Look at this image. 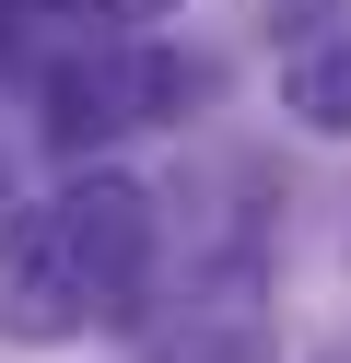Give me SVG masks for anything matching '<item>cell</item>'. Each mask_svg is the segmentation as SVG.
I'll return each mask as SVG.
<instances>
[{
	"mask_svg": "<svg viewBox=\"0 0 351 363\" xmlns=\"http://www.w3.org/2000/svg\"><path fill=\"white\" fill-rule=\"evenodd\" d=\"M94 12H117V24H164V12H187V0H94Z\"/></svg>",
	"mask_w": 351,
	"mask_h": 363,
	"instance_id": "52a82bcc",
	"label": "cell"
},
{
	"mask_svg": "<svg viewBox=\"0 0 351 363\" xmlns=\"http://www.w3.org/2000/svg\"><path fill=\"white\" fill-rule=\"evenodd\" d=\"M94 328H106V293L70 258L59 199H47V211H12L0 223V340H12V352H70V340H94Z\"/></svg>",
	"mask_w": 351,
	"mask_h": 363,
	"instance_id": "3957f363",
	"label": "cell"
},
{
	"mask_svg": "<svg viewBox=\"0 0 351 363\" xmlns=\"http://www.w3.org/2000/svg\"><path fill=\"white\" fill-rule=\"evenodd\" d=\"M59 235H70V258L94 269V293H106V328L140 340L152 328V269H164V199L140 188V176L94 164V176L59 188Z\"/></svg>",
	"mask_w": 351,
	"mask_h": 363,
	"instance_id": "7a4b0ae2",
	"label": "cell"
},
{
	"mask_svg": "<svg viewBox=\"0 0 351 363\" xmlns=\"http://www.w3.org/2000/svg\"><path fill=\"white\" fill-rule=\"evenodd\" d=\"M269 24H281V48H293V35H328V24H340V0H269Z\"/></svg>",
	"mask_w": 351,
	"mask_h": 363,
	"instance_id": "8992f818",
	"label": "cell"
},
{
	"mask_svg": "<svg viewBox=\"0 0 351 363\" xmlns=\"http://www.w3.org/2000/svg\"><path fill=\"white\" fill-rule=\"evenodd\" d=\"M140 363H269V316H257V258H223L176 316L152 328Z\"/></svg>",
	"mask_w": 351,
	"mask_h": 363,
	"instance_id": "277c9868",
	"label": "cell"
},
{
	"mask_svg": "<svg viewBox=\"0 0 351 363\" xmlns=\"http://www.w3.org/2000/svg\"><path fill=\"white\" fill-rule=\"evenodd\" d=\"M199 94H211V71L176 59V48H152V35H129V48H70L59 71H47V141L59 152H106V141H129V129H176Z\"/></svg>",
	"mask_w": 351,
	"mask_h": 363,
	"instance_id": "6da1fadb",
	"label": "cell"
},
{
	"mask_svg": "<svg viewBox=\"0 0 351 363\" xmlns=\"http://www.w3.org/2000/svg\"><path fill=\"white\" fill-rule=\"evenodd\" d=\"M0 223H12V164H0Z\"/></svg>",
	"mask_w": 351,
	"mask_h": 363,
	"instance_id": "ba28073f",
	"label": "cell"
},
{
	"mask_svg": "<svg viewBox=\"0 0 351 363\" xmlns=\"http://www.w3.org/2000/svg\"><path fill=\"white\" fill-rule=\"evenodd\" d=\"M281 118H293L304 141H351V24L281 48Z\"/></svg>",
	"mask_w": 351,
	"mask_h": 363,
	"instance_id": "5b68a950",
	"label": "cell"
}]
</instances>
